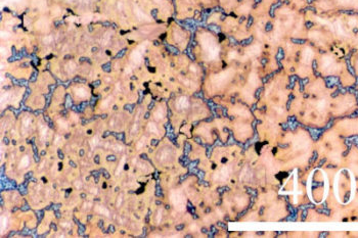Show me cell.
Masks as SVG:
<instances>
[{"instance_id": "obj_7", "label": "cell", "mask_w": 358, "mask_h": 238, "mask_svg": "<svg viewBox=\"0 0 358 238\" xmlns=\"http://www.w3.org/2000/svg\"><path fill=\"white\" fill-rule=\"evenodd\" d=\"M97 210H98V212H100V214H105L107 216H109V210H107V208H100V206H98V208H97Z\"/></svg>"}, {"instance_id": "obj_4", "label": "cell", "mask_w": 358, "mask_h": 238, "mask_svg": "<svg viewBox=\"0 0 358 238\" xmlns=\"http://www.w3.org/2000/svg\"><path fill=\"white\" fill-rule=\"evenodd\" d=\"M250 51H251V53L254 54V55H257L260 52V48L258 46H252V48L250 49Z\"/></svg>"}, {"instance_id": "obj_1", "label": "cell", "mask_w": 358, "mask_h": 238, "mask_svg": "<svg viewBox=\"0 0 358 238\" xmlns=\"http://www.w3.org/2000/svg\"><path fill=\"white\" fill-rule=\"evenodd\" d=\"M170 199L177 210H183L185 206V199L180 191H173L171 193Z\"/></svg>"}, {"instance_id": "obj_3", "label": "cell", "mask_w": 358, "mask_h": 238, "mask_svg": "<svg viewBox=\"0 0 358 238\" xmlns=\"http://www.w3.org/2000/svg\"><path fill=\"white\" fill-rule=\"evenodd\" d=\"M177 106L179 108H185L188 106V100L186 97H181L178 99L177 101Z\"/></svg>"}, {"instance_id": "obj_2", "label": "cell", "mask_w": 358, "mask_h": 238, "mask_svg": "<svg viewBox=\"0 0 358 238\" xmlns=\"http://www.w3.org/2000/svg\"><path fill=\"white\" fill-rule=\"evenodd\" d=\"M313 57V51L310 48H305L302 52V59L305 63H310Z\"/></svg>"}, {"instance_id": "obj_5", "label": "cell", "mask_w": 358, "mask_h": 238, "mask_svg": "<svg viewBox=\"0 0 358 238\" xmlns=\"http://www.w3.org/2000/svg\"><path fill=\"white\" fill-rule=\"evenodd\" d=\"M317 106H318V110H324L325 106H326V101H325V100H320L318 102V104H317Z\"/></svg>"}, {"instance_id": "obj_6", "label": "cell", "mask_w": 358, "mask_h": 238, "mask_svg": "<svg viewBox=\"0 0 358 238\" xmlns=\"http://www.w3.org/2000/svg\"><path fill=\"white\" fill-rule=\"evenodd\" d=\"M28 165H29V157H25L23 159H22V167H23V168H26Z\"/></svg>"}]
</instances>
